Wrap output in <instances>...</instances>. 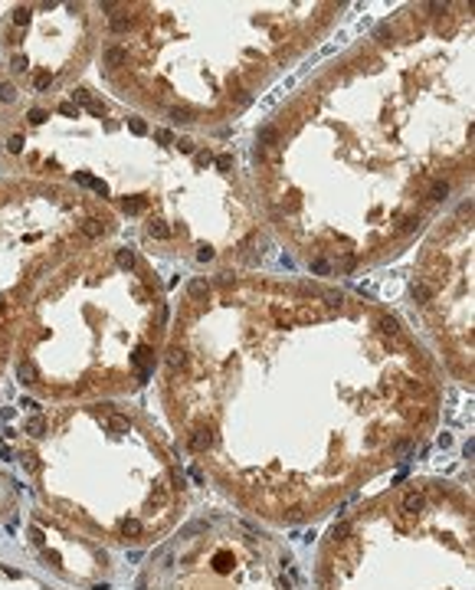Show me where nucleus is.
Returning <instances> with one entry per match:
<instances>
[{
    "instance_id": "9d476101",
    "label": "nucleus",
    "mask_w": 475,
    "mask_h": 590,
    "mask_svg": "<svg viewBox=\"0 0 475 590\" xmlns=\"http://www.w3.org/2000/svg\"><path fill=\"white\" fill-rule=\"evenodd\" d=\"M26 433H30V436H43V433H46V420H43V417H33L30 423H26Z\"/></svg>"
},
{
    "instance_id": "7ed1b4c3",
    "label": "nucleus",
    "mask_w": 475,
    "mask_h": 590,
    "mask_svg": "<svg viewBox=\"0 0 475 590\" xmlns=\"http://www.w3.org/2000/svg\"><path fill=\"white\" fill-rule=\"evenodd\" d=\"M423 505H426V498H423L420 492H406L403 495V508L406 511H423Z\"/></svg>"
},
{
    "instance_id": "2f4dec72",
    "label": "nucleus",
    "mask_w": 475,
    "mask_h": 590,
    "mask_svg": "<svg viewBox=\"0 0 475 590\" xmlns=\"http://www.w3.org/2000/svg\"><path fill=\"white\" fill-rule=\"evenodd\" d=\"M217 167H220V171H230V167H233V157H230V154H220V157H217Z\"/></svg>"
},
{
    "instance_id": "4c0bfd02",
    "label": "nucleus",
    "mask_w": 475,
    "mask_h": 590,
    "mask_svg": "<svg viewBox=\"0 0 475 590\" xmlns=\"http://www.w3.org/2000/svg\"><path fill=\"white\" fill-rule=\"evenodd\" d=\"M377 39H380V43H390V30H387V23L377 26Z\"/></svg>"
},
{
    "instance_id": "f704fd0d",
    "label": "nucleus",
    "mask_w": 475,
    "mask_h": 590,
    "mask_svg": "<svg viewBox=\"0 0 475 590\" xmlns=\"http://www.w3.org/2000/svg\"><path fill=\"white\" fill-rule=\"evenodd\" d=\"M10 69H13V72H26V59H23V56H13Z\"/></svg>"
},
{
    "instance_id": "f8f14e48",
    "label": "nucleus",
    "mask_w": 475,
    "mask_h": 590,
    "mask_svg": "<svg viewBox=\"0 0 475 590\" xmlns=\"http://www.w3.org/2000/svg\"><path fill=\"white\" fill-rule=\"evenodd\" d=\"M115 259H118V266H121V269H134V252L131 249H118Z\"/></svg>"
},
{
    "instance_id": "cd10ccee",
    "label": "nucleus",
    "mask_w": 475,
    "mask_h": 590,
    "mask_svg": "<svg viewBox=\"0 0 475 590\" xmlns=\"http://www.w3.org/2000/svg\"><path fill=\"white\" fill-rule=\"evenodd\" d=\"M154 138H157V141H164V144H174V134L167 131V128H157V131H154Z\"/></svg>"
},
{
    "instance_id": "f03ea898",
    "label": "nucleus",
    "mask_w": 475,
    "mask_h": 590,
    "mask_svg": "<svg viewBox=\"0 0 475 590\" xmlns=\"http://www.w3.org/2000/svg\"><path fill=\"white\" fill-rule=\"evenodd\" d=\"M164 361H167V367H171V370H184V367H187V351L171 348V351L164 354Z\"/></svg>"
},
{
    "instance_id": "c85d7f7f",
    "label": "nucleus",
    "mask_w": 475,
    "mask_h": 590,
    "mask_svg": "<svg viewBox=\"0 0 475 590\" xmlns=\"http://www.w3.org/2000/svg\"><path fill=\"white\" fill-rule=\"evenodd\" d=\"M125 535H141V521H138V518L125 521Z\"/></svg>"
},
{
    "instance_id": "1a4fd4ad",
    "label": "nucleus",
    "mask_w": 475,
    "mask_h": 590,
    "mask_svg": "<svg viewBox=\"0 0 475 590\" xmlns=\"http://www.w3.org/2000/svg\"><path fill=\"white\" fill-rule=\"evenodd\" d=\"M449 197V184L446 181H433V187H429V200H446Z\"/></svg>"
},
{
    "instance_id": "9b49d317",
    "label": "nucleus",
    "mask_w": 475,
    "mask_h": 590,
    "mask_svg": "<svg viewBox=\"0 0 475 590\" xmlns=\"http://www.w3.org/2000/svg\"><path fill=\"white\" fill-rule=\"evenodd\" d=\"M148 357H151V348H148V345H141V348H138V351H134V354H131V361H134V364H138V367H141V370H148V367H144V361H148Z\"/></svg>"
},
{
    "instance_id": "e433bc0d",
    "label": "nucleus",
    "mask_w": 475,
    "mask_h": 590,
    "mask_svg": "<svg viewBox=\"0 0 475 590\" xmlns=\"http://www.w3.org/2000/svg\"><path fill=\"white\" fill-rule=\"evenodd\" d=\"M86 109L92 112V115H99V118H102V112H105V109H102V102H95V99H89V102H86Z\"/></svg>"
},
{
    "instance_id": "b1692460",
    "label": "nucleus",
    "mask_w": 475,
    "mask_h": 590,
    "mask_svg": "<svg viewBox=\"0 0 475 590\" xmlns=\"http://www.w3.org/2000/svg\"><path fill=\"white\" fill-rule=\"evenodd\" d=\"M128 128H131L134 134H148V125H144L141 118H128Z\"/></svg>"
},
{
    "instance_id": "412c9836",
    "label": "nucleus",
    "mask_w": 475,
    "mask_h": 590,
    "mask_svg": "<svg viewBox=\"0 0 475 590\" xmlns=\"http://www.w3.org/2000/svg\"><path fill=\"white\" fill-rule=\"evenodd\" d=\"M413 230H420V217H406L400 223V233H413Z\"/></svg>"
},
{
    "instance_id": "0eeeda50",
    "label": "nucleus",
    "mask_w": 475,
    "mask_h": 590,
    "mask_svg": "<svg viewBox=\"0 0 475 590\" xmlns=\"http://www.w3.org/2000/svg\"><path fill=\"white\" fill-rule=\"evenodd\" d=\"M20 377H23V384H36V380H39L36 364H33V361H23V364H20Z\"/></svg>"
},
{
    "instance_id": "dca6fc26",
    "label": "nucleus",
    "mask_w": 475,
    "mask_h": 590,
    "mask_svg": "<svg viewBox=\"0 0 475 590\" xmlns=\"http://www.w3.org/2000/svg\"><path fill=\"white\" fill-rule=\"evenodd\" d=\"M49 82H53V72H39V76L33 79V86H36L39 92H43V89H49Z\"/></svg>"
},
{
    "instance_id": "5701e85b",
    "label": "nucleus",
    "mask_w": 475,
    "mask_h": 590,
    "mask_svg": "<svg viewBox=\"0 0 475 590\" xmlns=\"http://www.w3.org/2000/svg\"><path fill=\"white\" fill-rule=\"evenodd\" d=\"M141 207H144L141 200H128V197L121 200V210H125V213H141Z\"/></svg>"
},
{
    "instance_id": "a878e982",
    "label": "nucleus",
    "mask_w": 475,
    "mask_h": 590,
    "mask_svg": "<svg viewBox=\"0 0 475 590\" xmlns=\"http://www.w3.org/2000/svg\"><path fill=\"white\" fill-rule=\"evenodd\" d=\"M59 112H63V115H69V118H79V105H76V102H63V105H59Z\"/></svg>"
},
{
    "instance_id": "f257e3e1",
    "label": "nucleus",
    "mask_w": 475,
    "mask_h": 590,
    "mask_svg": "<svg viewBox=\"0 0 475 590\" xmlns=\"http://www.w3.org/2000/svg\"><path fill=\"white\" fill-rule=\"evenodd\" d=\"M187 446L194 449V453H203V449H210V446H213V436H210L207 430H194V433L187 436Z\"/></svg>"
},
{
    "instance_id": "ea45409f",
    "label": "nucleus",
    "mask_w": 475,
    "mask_h": 590,
    "mask_svg": "<svg viewBox=\"0 0 475 590\" xmlns=\"http://www.w3.org/2000/svg\"><path fill=\"white\" fill-rule=\"evenodd\" d=\"M210 161H213V157H210V151H200V154H197V164H210Z\"/></svg>"
},
{
    "instance_id": "2eb2a0df",
    "label": "nucleus",
    "mask_w": 475,
    "mask_h": 590,
    "mask_svg": "<svg viewBox=\"0 0 475 590\" xmlns=\"http://www.w3.org/2000/svg\"><path fill=\"white\" fill-rule=\"evenodd\" d=\"M413 299H416V302H429V285L416 282V285H413Z\"/></svg>"
},
{
    "instance_id": "aec40b11",
    "label": "nucleus",
    "mask_w": 475,
    "mask_h": 590,
    "mask_svg": "<svg viewBox=\"0 0 475 590\" xmlns=\"http://www.w3.org/2000/svg\"><path fill=\"white\" fill-rule=\"evenodd\" d=\"M7 151L10 154H20V151H23V134H13V138L7 141Z\"/></svg>"
},
{
    "instance_id": "4468645a",
    "label": "nucleus",
    "mask_w": 475,
    "mask_h": 590,
    "mask_svg": "<svg viewBox=\"0 0 475 590\" xmlns=\"http://www.w3.org/2000/svg\"><path fill=\"white\" fill-rule=\"evenodd\" d=\"M207 292H210V285L203 282V279H194V282H190V295H197V299H200V295H207Z\"/></svg>"
},
{
    "instance_id": "72a5a7b5",
    "label": "nucleus",
    "mask_w": 475,
    "mask_h": 590,
    "mask_svg": "<svg viewBox=\"0 0 475 590\" xmlns=\"http://www.w3.org/2000/svg\"><path fill=\"white\" fill-rule=\"evenodd\" d=\"M174 144H177L184 154H194V141H190V138H180V141H174Z\"/></svg>"
},
{
    "instance_id": "a211bd4d",
    "label": "nucleus",
    "mask_w": 475,
    "mask_h": 590,
    "mask_svg": "<svg viewBox=\"0 0 475 590\" xmlns=\"http://www.w3.org/2000/svg\"><path fill=\"white\" fill-rule=\"evenodd\" d=\"M13 99H16V89L10 86V82H3V86H0V102H13Z\"/></svg>"
},
{
    "instance_id": "c756f323",
    "label": "nucleus",
    "mask_w": 475,
    "mask_h": 590,
    "mask_svg": "<svg viewBox=\"0 0 475 590\" xmlns=\"http://www.w3.org/2000/svg\"><path fill=\"white\" fill-rule=\"evenodd\" d=\"M26 20H30V10H26V7H20V10L13 13V23H20V26H23Z\"/></svg>"
},
{
    "instance_id": "39448f33",
    "label": "nucleus",
    "mask_w": 475,
    "mask_h": 590,
    "mask_svg": "<svg viewBox=\"0 0 475 590\" xmlns=\"http://www.w3.org/2000/svg\"><path fill=\"white\" fill-rule=\"evenodd\" d=\"M128 59V53L121 46H112V49H105V66H121Z\"/></svg>"
},
{
    "instance_id": "c9c22d12",
    "label": "nucleus",
    "mask_w": 475,
    "mask_h": 590,
    "mask_svg": "<svg viewBox=\"0 0 475 590\" xmlns=\"http://www.w3.org/2000/svg\"><path fill=\"white\" fill-rule=\"evenodd\" d=\"M72 99H76V102H79V105H86V102H89V99H92V95H89V92H86V89H76V92H72Z\"/></svg>"
},
{
    "instance_id": "20e7f679",
    "label": "nucleus",
    "mask_w": 475,
    "mask_h": 590,
    "mask_svg": "<svg viewBox=\"0 0 475 590\" xmlns=\"http://www.w3.org/2000/svg\"><path fill=\"white\" fill-rule=\"evenodd\" d=\"M102 233H105V223L102 220H86L82 223V236H89V239H99Z\"/></svg>"
},
{
    "instance_id": "7c9ffc66",
    "label": "nucleus",
    "mask_w": 475,
    "mask_h": 590,
    "mask_svg": "<svg viewBox=\"0 0 475 590\" xmlns=\"http://www.w3.org/2000/svg\"><path fill=\"white\" fill-rule=\"evenodd\" d=\"M30 121H33V125H43V121H46V112H43V109H33V112H30Z\"/></svg>"
},
{
    "instance_id": "393cba45",
    "label": "nucleus",
    "mask_w": 475,
    "mask_h": 590,
    "mask_svg": "<svg viewBox=\"0 0 475 590\" xmlns=\"http://www.w3.org/2000/svg\"><path fill=\"white\" fill-rule=\"evenodd\" d=\"M86 187H92L95 194H102V197L109 194V184H105V181H95V177H89V184H86Z\"/></svg>"
},
{
    "instance_id": "423d86ee",
    "label": "nucleus",
    "mask_w": 475,
    "mask_h": 590,
    "mask_svg": "<svg viewBox=\"0 0 475 590\" xmlns=\"http://www.w3.org/2000/svg\"><path fill=\"white\" fill-rule=\"evenodd\" d=\"M148 236H154V239H167V236H171V227L161 223V220H151L148 223Z\"/></svg>"
},
{
    "instance_id": "6ab92c4d",
    "label": "nucleus",
    "mask_w": 475,
    "mask_h": 590,
    "mask_svg": "<svg viewBox=\"0 0 475 590\" xmlns=\"http://www.w3.org/2000/svg\"><path fill=\"white\" fill-rule=\"evenodd\" d=\"M109 426H112V430H118V433H128V420L118 417V413H115V417H109Z\"/></svg>"
},
{
    "instance_id": "4be33fe9",
    "label": "nucleus",
    "mask_w": 475,
    "mask_h": 590,
    "mask_svg": "<svg viewBox=\"0 0 475 590\" xmlns=\"http://www.w3.org/2000/svg\"><path fill=\"white\" fill-rule=\"evenodd\" d=\"M312 272L328 275V272H331V262H328V259H312Z\"/></svg>"
},
{
    "instance_id": "473e14b6",
    "label": "nucleus",
    "mask_w": 475,
    "mask_h": 590,
    "mask_svg": "<svg viewBox=\"0 0 475 590\" xmlns=\"http://www.w3.org/2000/svg\"><path fill=\"white\" fill-rule=\"evenodd\" d=\"M197 259H200V262H210V259H213V249H210V246H200V249H197Z\"/></svg>"
},
{
    "instance_id": "ddd939ff",
    "label": "nucleus",
    "mask_w": 475,
    "mask_h": 590,
    "mask_svg": "<svg viewBox=\"0 0 475 590\" xmlns=\"http://www.w3.org/2000/svg\"><path fill=\"white\" fill-rule=\"evenodd\" d=\"M380 328L387 331V335H400V322H397V318H390V315H383V318H380Z\"/></svg>"
},
{
    "instance_id": "58836bf2",
    "label": "nucleus",
    "mask_w": 475,
    "mask_h": 590,
    "mask_svg": "<svg viewBox=\"0 0 475 590\" xmlns=\"http://www.w3.org/2000/svg\"><path fill=\"white\" fill-rule=\"evenodd\" d=\"M325 299H328V305H341V292H328Z\"/></svg>"
},
{
    "instance_id": "bb28decb",
    "label": "nucleus",
    "mask_w": 475,
    "mask_h": 590,
    "mask_svg": "<svg viewBox=\"0 0 475 590\" xmlns=\"http://www.w3.org/2000/svg\"><path fill=\"white\" fill-rule=\"evenodd\" d=\"M259 141H265V144H269V141H275V128H269V125H265V128H259Z\"/></svg>"
},
{
    "instance_id": "6e6552de",
    "label": "nucleus",
    "mask_w": 475,
    "mask_h": 590,
    "mask_svg": "<svg viewBox=\"0 0 475 590\" xmlns=\"http://www.w3.org/2000/svg\"><path fill=\"white\" fill-rule=\"evenodd\" d=\"M171 118H174V121H180V125H190V121H194V112L184 109V105H174V109H171Z\"/></svg>"
},
{
    "instance_id": "f3484780",
    "label": "nucleus",
    "mask_w": 475,
    "mask_h": 590,
    "mask_svg": "<svg viewBox=\"0 0 475 590\" xmlns=\"http://www.w3.org/2000/svg\"><path fill=\"white\" fill-rule=\"evenodd\" d=\"M128 26H131V16H115V20H112V30L115 33H125Z\"/></svg>"
}]
</instances>
